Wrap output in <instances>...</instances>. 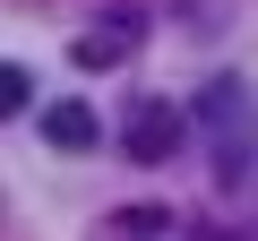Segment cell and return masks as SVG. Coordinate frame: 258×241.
Returning <instances> with one entry per match:
<instances>
[{
	"mask_svg": "<svg viewBox=\"0 0 258 241\" xmlns=\"http://www.w3.org/2000/svg\"><path fill=\"white\" fill-rule=\"evenodd\" d=\"M189 130H207V138H215V172L241 181L249 155H258V95H249L241 78H207L198 103H189Z\"/></svg>",
	"mask_w": 258,
	"mask_h": 241,
	"instance_id": "1",
	"label": "cell"
},
{
	"mask_svg": "<svg viewBox=\"0 0 258 241\" xmlns=\"http://www.w3.org/2000/svg\"><path fill=\"white\" fill-rule=\"evenodd\" d=\"M172 147H181V112L172 103H129L120 112V155L129 164H164Z\"/></svg>",
	"mask_w": 258,
	"mask_h": 241,
	"instance_id": "2",
	"label": "cell"
},
{
	"mask_svg": "<svg viewBox=\"0 0 258 241\" xmlns=\"http://www.w3.org/2000/svg\"><path fill=\"white\" fill-rule=\"evenodd\" d=\"M43 138H52V147H60V155H86V147H95V138H103V120H95V112H86V103H78V95H60V103H52V112H43Z\"/></svg>",
	"mask_w": 258,
	"mask_h": 241,
	"instance_id": "3",
	"label": "cell"
},
{
	"mask_svg": "<svg viewBox=\"0 0 258 241\" xmlns=\"http://www.w3.org/2000/svg\"><path fill=\"white\" fill-rule=\"evenodd\" d=\"M26 86H35V78H26L18 61H0V120H9V112H26Z\"/></svg>",
	"mask_w": 258,
	"mask_h": 241,
	"instance_id": "4",
	"label": "cell"
},
{
	"mask_svg": "<svg viewBox=\"0 0 258 241\" xmlns=\"http://www.w3.org/2000/svg\"><path fill=\"white\" fill-rule=\"evenodd\" d=\"M189 241H224V232H207V224H189Z\"/></svg>",
	"mask_w": 258,
	"mask_h": 241,
	"instance_id": "5",
	"label": "cell"
}]
</instances>
